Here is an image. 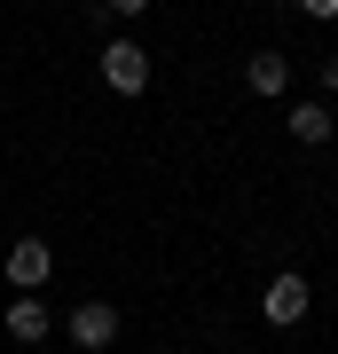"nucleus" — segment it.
<instances>
[{"mask_svg": "<svg viewBox=\"0 0 338 354\" xmlns=\"http://www.w3.org/2000/svg\"><path fill=\"white\" fill-rule=\"evenodd\" d=\"M102 79H111L118 95H150V48H134V39H111V48H102Z\"/></svg>", "mask_w": 338, "mask_h": 354, "instance_id": "obj_1", "label": "nucleus"}, {"mask_svg": "<svg viewBox=\"0 0 338 354\" xmlns=\"http://www.w3.org/2000/svg\"><path fill=\"white\" fill-rule=\"evenodd\" d=\"M63 330H71V339L87 346V354H102V346L118 339V307H111V299H79L71 315H63Z\"/></svg>", "mask_w": 338, "mask_h": 354, "instance_id": "obj_2", "label": "nucleus"}, {"mask_svg": "<svg viewBox=\"0 0 338 354\" xmlns=\"http://www.w3.org/2000/svg\"><path fill=\"white\" fill-rule=\"evenodd\" d=\"M260 315L276 323V330H291V323H307V276H291V268H283V276H276V283L260 291Z\"/></svg>", "mask_w": 338, "mask_h": 354, "instance_id": "obj_3", "label": "nucleus"}, {"mask_svg": "<svg viewBox=\"0 0 338 354\" xmlns=\"http://www.w3.org/2000/svg\"><path fill=\"white\" fill-rule=\"evenodd\" d=\"M0 268H8V283H16V291H39V283L55 276V252H48L39 236H24V244H8V260H0Z\"/></svg>", "mask_w": 338, "mask_h": 354, "instance_id": "obj_4", "label": "nucleus"}, {"mask_svg": "<svg viewBox=\"0 0 338 354\" xmlns=\"http://www.w3.org/2000/svg\"><path fill=\"white\" fill-rule=\"evenodd\" d=\"M0 323H8V339H16V346H39V339L55 330V315H48L39 299H32V291H16V307H8Z\"/></svg>", "mask_w": 338, "mask_h": 354, "instance_id": "obj_5", "label": "nucleus"}, {"mask_svg": "<svg viewBox=\"0 0 338 354\" xmlns=\"http://www.w3.org/2000/svg\"><path fill=\"white\" fill-rule=\"evenodd\" d=\"M283 127L299 134L307 150H323V142L338 134V118H330V102H291V111H283Z\"/></svg>", "mask_w": 338, "mask_h": 354, "instance_id": "obj_6", "label": "nucleus"}, {"mask_svg": "<svg viewBox=\"0 0 338 354\" xmlns=\"http://www.w3.org/2000/svg\"><path fill=\"white\" fill-rule=\"evenodd\" d=\"M244 87H252V95H283V87H291V55H283V48H260V55L244 64Z\"/></svg>", "mask_w": 338, "mask_h": 354, "instance_id": "obj_7", "label": "nucleus"}, {"mask_svg": "<svg viewBox=\"0 0 338 354\" xmlns=\"http://www.w3.org/2000/svg\"><path fill=\"white\" fill-rule=\"evenodd\" d=\"M299 16H314V24H330V16H338V0H299Z\"/></svg>", "mask_w": 338, "mask_h": 354, "instance_id": "obj_8", "label": "nucleus"}, {"mask_svg": "<svg viewBox=\"0 0 338 354\" xmlns=\"http://www.w3.org/2000/svg\"><path fill=\"white\" fill-rule=\"evenodd\" d=\"M314 79H323V95H338V55H323V71H314Z\"/></svg>", "mask_w": 338, "mask_h": 354, "instance_id": "obj_9", "label": "nucleus"}, {"mask_svg": "<svg viewBox=\"0 0 338 354\" xmlns=\"http://www.w3.org/2000/svg\"><path fill=\"white\" fill-rule=\"evenodd\" d=\"M102 8H111V16H142L150 0H102Z\"/></svg>", "mask_w": 338, "mask_h": 354, "instance_id": "obj_10", "label": "nucleus"}, {"mask_svg": "<svg viewBox=\"0 0 338 354\" xmlns=\"http://www.w3.org/2000/svg\"><path fill=\"white\" fill-rule=\"evenodd\" d=\"M252 8H267V0H252Z\"/></svg>", "mask_w": 338, "mask_h": 354, "instance_id": "obj_11", "label": "nucleus"}]
</instances>
